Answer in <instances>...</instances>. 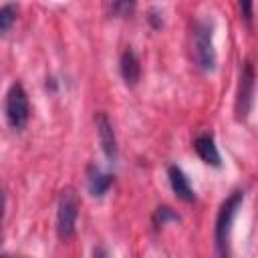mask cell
<instances>
[{
    "label": "cell",
    "instance_id": "cell-1",
    "mask_svg": "<svg viewBox=\"0 0 258 258\" xmlns=\"http://www.w3.org/2000/svg\"><path fill=\"white\" fill-rule=\"evenodd\" d=\"M194 58L204 73H212L218 64L214 48V24L210 20H198L194 24Z\"/></svg>",
    "mask_w": 258,
    "mask_h": 258
},
{
    "label": "cell",
    "instance_id": "cell-2",
    "mask_svg": "<svg viewBox=\"0 0 258 258\" xmlns=\"http://www.w3.org/2000/svg\"><path fill=\"white\" fill-rule=\"evenodd\" d=\"M79 196L73 187H64L58 196V204H56V236L64 242L71 240L77 228V220H79Z\"/></svg>",
    "mask_w": 258,
    "mask_h": 258
},
{
    "label": "cell",
    "instance_id": "cell-3",
    "mask_svg": "<svg viewBox=\"0 0 258 258\" xmlns=\"http://www.w3.org/2000/svg\"><path fill=\"white\" fill-rule=\"evenodd\" d=\"M30 117V103L22 83H14L6 93V119L14 131L26 127Z\"/></svg>",
    "mask_w": 258,
    "mask_h": 258
},
{
    "label": "cell",
    "instance_id": "cell-4",
    "mask_svg": "<svg viewBox=\"0 0 258 258\" xmlns=\"http://www.w3.org/2000/svg\"><path fill=\"white\" fill-rule=\"evenodd\" d=\"M244 202V194L242 191H232V196L222 204L220 212H218V218H216V244H218V250L220 252H226L228 250V240H230V232H232V224H234V218L238 214V208L242 206Z\"/></svg>",
    "mask_w": 258,
    "mask_h": 258
},
{
    "label": "cell",
    "instance_id": "cell-5",
    "mask_svg": "<svg viewBox=\"0 0 258 258\" xmlns=\"http://www.w3.org/2000/svg\"><path fill=\"white\" fill-rule=\"evenodd\" d=\"M254 103V67L250 60L244 62L242 73H240V85H238V95H236V119L246 121Z\"/></svg>",
    "mask_w": 258,
    "mask_h": 258
},
{
    "label": "cell",
    "instance_id": "cell-6",
    "mask_svg": "<svg viewBox=\"0 0 258 258\" xmlns=\"http://www.w3.org/2000/svg\"><path fill=\"white\" fill-rule=\"evenodd\" d=\"M95 123H97V133H99V141H101L103 153H105V157H107L111 163H115V161H117V137H115L113 123L109 121V117H107L103 111L97 113Z\"/></svg>",
    "mask_w": 258,
    "mask_h": 258
},
{
    "label": "cell",
    "instance_id": "cell-7",
    "mask_svg": "<svg viewBox=\"0 0 258 258\" xmlns=\"http://www.w3.org/2000/svg\"><path fill=\"white\" fill-rule=\"evenodd\" d=\"M167 177H169V185H171L173 194L179 200H183V202H194L196 200V191H194V187L189 183V177L183 173L181 167L169 165L167 167Z\"/></svg>",
    "mask_w": 258,
    "mask_h": 258
},
{
    "label": "cell",
    "instance_id": "cell-8",
    "mask_svg": "<svg viewBox=\"0 0 258 258\" xmlns=\"http://www.w3.org/2000/svg\"><path fill=\"white\" fill-rule=\"evenodd\" d=\"M119 73L125 81L127 87H135L141 79V64H139V58L137 54L133 52V48H125L121 58H119Z\"/></svg>",
    "mask_w": 258,
    "mask_h": 258
},
{
    "label": "cell",
    "instance_id": "cell-9",
    "mask_svg": "<svg viewBox=\"0 0 258 258\" xmlns=\"http://www.w3.org/2000/svg\"><path fill=\"white\" fill-rule=\"evenodd\" d=\"M194 149L202 157V161H206L208 165H214V167L222 165V157H220V151H218V145H216V139L212 133L198 135L194 141Z\"/></svg>",
    "mask_w": 258,
    "mask_h": 258
},
{
    "label": "cell",
    "instance_id": "cell-10",
    "mask_svg": "<svg viewBox=\"0 0 258 258\" xmlns=\"http://www.w3.org/2000/svg\"><path fill=\"white\" fill-rule=\"evenodd\" d=\"M111 185H113V175L105 173L97 165L87 167V189L93 198H103Z\"/></svg>",
    "mask_w": 258,
    "mask_h": 258
},
{
    "label": "cell",
    "instance_id": "cell-11",
    "mask_svg": "<svg viewBox=\"0 0 258 258\" xmlns=\"http://www.w3.org/2000/svg\"><path fill=\"white\" fill-rule=\"evenodd\" d=\"M16 14H18L16 4H4V6H0V34L6 32L8 28H12V24L16 20Z\"/></svg>",
    "mask_w": 258,
    "mask_h": 258
},
{
    "label": "cell",
    "instance_id": "cell-12",
    "mask_svg": "<svg viewBox=\"0 0 258 258\" xmlns=\"http://www.w3.org/2000/svg\"><path fill=\"white\" fill-rule=\"evenodd\" d=\"M169 220H171V222H179V216H177L171 208H167V206H159V208L155 210V214H153V226H155V228L165 226Z\"/></svg>",
    "mask_w": 258,
    "mask_h": 258
},
{
    "label": "cell",
    "instance_id": "cell-13",
    "mask_svg": "<svg viewBox=\"0 0 258 258\" xmlns=\"http://www.w3.org/2000/svg\"><path fill=\"white\" fill-rule=\"evenodd\" d=\"M107 10L111 12V16H129L135 10V4L133 2H113V4H107Z\"/></svg>",
    "mask_w": 258,
    "mask_h": 258
},
{
    "label": "cell",
    "instance_id": "cell-14",
    "mask_svg": "<svg viewBox=\"0 0 258 258\" xmlns=\"http://www.w3.org/2000/svg\"><path fill=\"white\" fill-rule=\"evenodd\" d=\"M240 8L244 10V18H246V22L248 24H252V2H244V4H240Z\"/></svg>",
    "mask_w": 258,
    "mask_h": 258
},
{
    "label": "cell",
    "instance_id": "cell-15",
    "mask_svg": "<svg viewBox=\"0 0 258 258\" xmlns=\"http://www.w3.org/2000/svg\"><path fill=\"white\" fill-rule=\"evenodd\" d=\"M4 208H6V196H4V189L0 187V230H2V220H4Z\"/></svg>",
    "mask_w": 258,
    "mask_h": 258
},
{
    "label": "cell",
    "instance_id": "cell-16",
    "mask_svg": "<svg viewBox=\"0 0 258 258\" xmlns=\"http://www.w3.org/2000/svg\"><path fill=\"white\" fill-rule=\"evenodd\" d=\"M93 258H107L105 248H95V250H93Z\"/></svg>",
    "mask_w": 258,
    "mask_h": 258
},
{
    "label": "cell",
    "instance_id": "cell-17",
    "mask_svg": "<svg viewBox=\"0 0 258 258\" xmlns=\"http://www.w3.org/2000/svg\"><path fill=\"white\" fill-rule=\"evenodd\" d=\"M0 258H16V256H10V254H2Z\"/></svg>",
    "mask_w": 258,
    "mask_h": 258
},
{
    "label": "cell",
    "instance_id": "cell-18",
    "mask_svg": "<svg viewBox=\"0 0 258 258\" xmlns=\"http://www.w3.org/2000/svg\"><path fill=\"white\" fill-rule=\"evenodd\" d=\"M220 258H230V254H228V252H222V256H220Z\"/></svg>",
    "mask_w": 258,
    "mask_h": 258
}]
</instances>
